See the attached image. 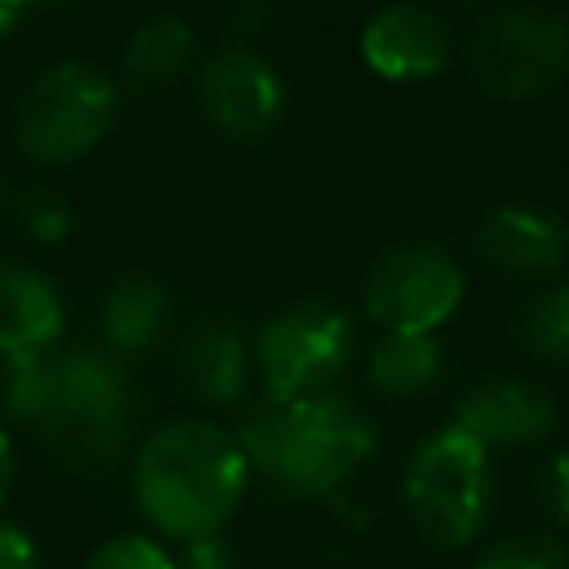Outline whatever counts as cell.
<instances>
[{
    "label": "cell",
    "instance_id": "obj_12",
    "mask_svg": "<svg viewBox=\"0 0 569 569\" xmlns=\"http://www.w3.org/2000/svg\"><path fill=\"white\" fill-rule=\"evenodd\" d=\"M476 253L516 280L551 276L569 253V231L556 213L533 204H502L476 231Z\"/></svg>",
    "mask_w": 569,
    "mask_h": 569
},
{
    "label": "cell",
    "instance_id": "obj_8",
    "mask_svg": "<svg viewBox=\"0 0 569 569\" xmlns=\"http://www.w3.org/2000/svg\"><path fill=\"white\" fill-rule=\"evenodd\" d=\"M467 276L440 244H396L365 276V316L378 329L436 333L462 302Z\"/></svg>",
    "mask_w": 569,
    "mask_h": 569
},
{
    "label": "cell",
    "instance_id": "obj_5",
    "mask_svg": "<svg viewBox=\"0 0 569 569\" xmlns=\"http://www.w3.org/2000/svg\"><path fill=\"white\" fill-rule=\"evenodd\" d=\"M120 116V89L93 62H53L18 98L13 142L31 164H76L107 142Z\"/></svg>",
    "mask_w": 569,
    "mask_h": 569
},
{
    "label": "cell",
    "instance_id": "obj_3",
    "mask_svg": "<svg viewBox=\"0 0 569 569\" xmlns=\"http://www.w3.org/2000/svg\"><path fill=\"white\" fill-rule=\"evenodd\" d=\"M129 378L111 351L71 347L49 356V400L36 422L53 458L76 471H107L129 440Z\"/></svg>",
    "mask_w": 569,
    "mask_h": 569
},
{
    "label": "cell",
    "instance_id": "obj_1",
    "mask_svg": "<svg viewBox=\"0 0 569 569\" xmlns=\"http://www.w3.org/2000/svg\"><path fill=\"white\" fill-rule=\"evenodd\" d=\"M253 467L236 431L209 418L156 427L133 458V502L160 538L191 542L222 533L249 493Z\"/></svg>",
    "mask_w": 569,
    "mask_h": 569
},
{
    "label": "cell",
    "instance_id": "obj_18",
    "mask_svg": "<svg viewBox=\"0 0 569 569\" xmlns=\"http://www.w3.org/2000/svg\"><path fill=\"white\" fill-rule=\"evenodd\" d=\"M516 342L547 365H569V280L538 289L516 311Z\"/></svg>",
    "mask_w": 569,
    "mask_h": 569
},
{
    "label": "cell",
    "instance_id": "obj_7",
    "mask_svg": "<svg viewBox=\"0 0 569 569\" xmlns=\"http://www.w3.org/2000/svg\"><path fill=\"white\" fill-rule=\"evenodd\" d=\"M356 351V329L351 316L333 302L302 298L280 307L253 342L258 373L267 382V396H307V391H329L333 378L347 369Z\"/></svg>",
    "mask_w": 569,
    "mask_h": 569
},
{
    "label": "cell",
    "instance_id": "obj_17",
    "mask_svg": "<svg viewBox=\"0 0 569 569\" xmlns=\"http://www.w3.org/2000/svg\"><path fill=\"white\" fill-rule=\"evenodd\" d=\"M196 67V31L178 13L147 18L124 44V80L138 89H169Z\"/></svg>",
    "mask_w": 569,
    "mask_h": 569
},
{
    "label": "cell",
    "instance_id": "obj_14",
    "mask_svg": "<svg viewBox=\"0 0 569 569\" xmlns=\"http://www.w3.org/2000/svg\"><path fill=\"white\" fill-rule=\"evenodd\" d=\"M249 360L253 351L244 347L240 329L227 320H200L178 351V373L182 382L204 400V405H236L249 382Z\"/></svg>",
    "mask_w": 569,
    "mask_h": 569
},
{
    "label": "cell",
    "instance_id": "obj_29",
    "mask_svg": "<svg viewBox=\"0 0 569 569\" xmlns=\"http://www.w3.org/2000/svg\"><path fill=\"white\" fill-rule=\"evenodd\" d=\"M44 4H76V0H44Z\"/></svg>",
    "mask_w": 569,
    "mask_h": 569
},
{
    "label": "cell",
    "instance_id": "obj_9",
    "mask_svg": "<svg viewBox=\"0 0 569 569\" xmlns=\"http://www.w3.org/2000/svg\"><path fill=\"white\" fill-rule=\"evenodd\" d=\"M196 102H200V116L222 138L258 142L280 124L289 93H284V80L271 58H262L249 44H231L200 67Z\"/></svg>",
    "mask_w": 569,
    "mask_h": 569
},
{
    "label": "cell",
    "instance_id": "obj_15",
    "mask_svg": "<svg viewBox=\"0 0 569 569\" xmlns=\"http://www.w3.org/2000/svg\"><path fill=\"white\" fill-rule=\"evenodd\" d=\"M102 338H107V351L111 356H142L160 342L164 325H169V293L160 280L151 276H120L107 298H102Z\"/></svg>",
    "mask_w": 569,
    "mask_h": 569
},
{
    "label": "cell",
    "instance_id": "obj_13",
    "mask_svg": "<svg viewBox=\"0 0 569 569\" xmlns=\"http://www.w3.org/2000/svg\"><path fill=\"white\" fill-rule=\"evenodd\" d=\"M62 293L27 262L0 258V356H44L62 338Z\"/></svg>",
    "mask_w": 569,
    "mask_h": 569
},
{
    "label": "cell",
    "instance_id": "obj_25",
    "mask_svg": "<svg viewBox=\"0 0 569 569\" xmlns=\"http://www.w3.org/2000/svg\"><path fill=\"white\" fill-rule=\"evenodd\" d=\"M0 569H44L40 542L22 525L0 520Z\"/></svg>",
    "mask_w": 569,
    "mask_h": 569
},
{
    "label": "cell",
    "instance_id": "obj_16",
    "mask_svg": "<svg viewBox=\"0 0 569 569\" xmlns=\"http://www.w3.org/2000/svg\"><path fill=\"white\" fill-rule=\"evenodd\" d=\"M369 387L387 400H418L445 378V347L436 333H400L382 329L369 347Z\"/></svg>",
    "mask_w": 569,
    "mask_h": 569
},
{
    "label": "cell",
    "instance_id": "obj_21",
    "mask_svg": "<svg viewBox=\"0 0 569 569\" xmlns=\"http://www.w3.org/2000/svg\"><path fill=\"white\" fill-rule=\"evenodd\" d=\"M13 218H18V227H22L31 240H40V244L67 240V236H71V222H76L71 200H67L62 191H53V187H27V191L13 200Z\"/></svg>",
    "mask_w": 569,
    "mask_h": 569
},
{
    "label": "cell",
    "instance_id": "obj_4",
    "mask_svg": "<svg viewBox=\"0 0 569 569\" xmlns=\"http://www.w3.org/2000/svg\"><path fill=\"white\" fill-rule=\"evenodd\" d=\"M405 511L427 547H471L493 511V453L462 427L431 431L405 467Z\"/></svg>",
    "mask_w": 569,
    "mask_h": 569
},
{
    "label": "cell",
    "instance_id": "obj_24",
    "mask_svg": "<svg viewBox=\"0 0 569 569\" xmlns=\"http://www.w3.org/2000/svg\"><path fill=\"white\" fill-rule=\"evenodd\" d=\"M173 569H236V556L222 542V533H209V538L182 542V551L173 556Z\"/></svg>",
    "mask_w": 569,
    "mask_h": 569
},
{
    "label": "cell",
    "instance_id": "obj_11",
    "mask_svg": "<svg viewBox=\"0 0 569 569\" xmlns=\"http://www.w3.org/2000/svg\"><path fill=\"white\" fill-rule=\"evenodd\" d=\"M453 427L493 449H538L556 431V400L529 378H485L476 382L458 409Z\"/></svg>",
    "mask_w": 569,
    "mask_h": 569
},
{
    "label": "cell",
    "instance_id": "obj_27",
    "mask_svg": "<svg viewBox=\"0 0 569 569\" xmlns=\"http://www.w3.org/2000/svg\"><path fill=\"white\" fill-rule=\"evenodd\" d=\"M31 4H36V0H0V40H4L13 27H22V18L31 13Z\"/></svg>",
    "mask_w": 569,
    "mask_h": 569
},
{
    "label": "cell",
    "instance_id": "obj_6",
    "mask_svg": "<svg viewBox=\"0 0 569 569\" xmlns=\"http://www.w3.org/2000/svg\"><path fill=\"white\" fill-rule=\"evenodd\" d=\"M467 71L489 98L525 102L569 76V22L538 4L493 9L467 36Z\"/></svg>",
    "mask_w": 569,
    "mask_h": 569
},
{
    "label": "cell",
    "instance_id": "obj_23",
    "mask_svg": "<svg viewBox=\"0 0 569 569\" xmlns=\"http://www.w3.org/2000/svg\"><path fill=\"white\" fill-rule=\"evenodd\" d=\"M533 502L551 529H569V449H556L533 471Z\"/></svg>",
    "mask_w": 569,
    "mask_h": 569
},
{
    "label": "cell",
    "instance_id": "obj_10",
    "mask_svg": "<svg viewBox=\"0 0 569 569\" xmlns=\"http://www.w3.org/2000/svg\"><path fill=\"white\" fill-rule=\"evenodd\" d=\"M360 58L382 80H431L449 62V22L422 0H396L365 22Z\"/></svg>",
    "mask_w": 569,
    "mask_h": 569
},
{
    "label": "cell",
    "instance_id": "obj_26",
    "mask_svg": "<svg viewBox=\"0 0 569 569\" xmlns=\"http://www.w3.org/2000/svg\"><path fill=\"white\" fill-rule=\"evenodd\" d=\"M13 480H18V458H13V440H9V431L0 427V511L9 507Z\"/></svg>",
    "mask_w": 569,
    "mask_h": 569
},
{
    "label": "cell",
    "instance_id": "obj_19",
    "mask_svg": "<svg viewBox=\"0 0 569 569\" xmlns=\"http://www.w3.org/2000/svg\"><path fill=\"white\" fill-rule=\"evenodd\" d=\"M0 409L9 422L36 431L44 400H49V351L44 356H0Z\"/></svg>",
    "mask_w": 569,
    "mask_h": 569
},
{
    "label": "cell",
    "instance_id": "obj_22",
    "mask_svg": "<svg viewBox=\"0 0 569 569\" xmlns=\"http://www.w3.org/2000/svg\"><path fill=\"white\" fill-rule=\"evenodd\" d=\"M84 569H173V556L151 533H116L84 560Z\"/></svg>",
    "mask_w": 569,
    "mask_h": 569
},
{
    "label": "cell",
    "instance_id": "obj_20",
    "mask_svg": "<svg viewBox=\"0 0 569 569\" xmlns=\"http://www.w3.org/2000/svg\"><path fill=\"white\" fill-rule=\"evenodd\" d=\"M471 569H569V547L556 533L525 529V533H507L480 547Z\"/></svg>",
    "mask_w": 569,
    "mask_h": 569
},
{
    "label": "cell",
    "instance_id": "obj_28",
    "mask_svg": "<svg viewBox=\"0 0 569 569\" xmlns=\"http://www.w3.org/2000/svg\"><path fill=\"white\" fill-rule=\"evenodd\" d=\"M4 204H9V187H4V173H0V213H4Z\"/></svg>",
    "mask_w": 569,
    "mask_h": 569
},
{
    "label": "cell",
    "instance_id": "obj_2",
    "mask_svg": "<svg viewBox=\"0 0 569 569\" xmlns=\"http://www.w3.org/2000/svg\"><path fill=\"white\" fill-rule=\"evenodd\" d=\"M236 436L249 467L289 498H329L347 489L378 449L373 422L333 387L284 400L267 396Z\"/></svg>",
    "mask_w": 569,
    "mask_h": 569
}]
</instances>
